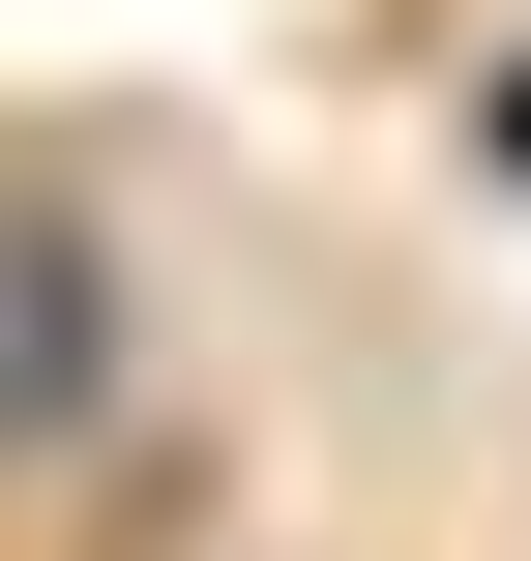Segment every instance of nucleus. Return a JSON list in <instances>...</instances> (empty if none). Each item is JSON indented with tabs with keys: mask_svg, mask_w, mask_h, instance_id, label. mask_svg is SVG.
Returning <instances> with one entry per match:
<instances>
[{
	"mask_svg": "<svg viewBox=\"0 0 531 561\" xmlns=\"http://www.w3.org/2000/svg\"><path fill=\"white\" fill-rule=\"evenodd\" d=\"M118 385V266H89V207H0V444H59Z\"/></svg>",
	"mask_w": 531,
	"mask_h": 561,
	"instance_id": "f257e3e1",
	"label": "nucleus"
},
{
	"mask_svg": "<svg viewBox=\"0 0 531 561\" xmlns=\"http://www.w3.org/2000/svg\"><path fill=\"white\" fill-rule=\"evenodd\" d=\"M503 178H531V89H503Z\"/></svg>",
	"mask_w": 531,
	"mask_h": 561,
	"instance_id": "f03ea898",
	"label": "nucleus"
}]
</instances>
